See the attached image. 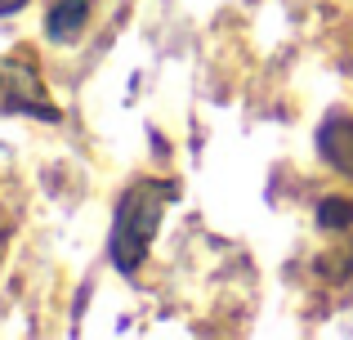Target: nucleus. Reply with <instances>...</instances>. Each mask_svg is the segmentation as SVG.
Here are the masks:
<instances>
[{
  "mask_svg": "<svg viewBox=\"0 0 353 340\" xmlns=\"http://www.w3.org/2000/svg\"><path fill=\"white\" fill-rule=\"evenodd\" d=\"M18 9H27V0H0V18H14Z\"/></svg>",
  "mask_w": 353,
  "mask_h": 340,
  "instance_id": "6",
  "label": "nucleus"
},
{
  "mask_svg": "<svg viewBox=\"0 0 353 340\" xmlns=\"http://www.w3.org/2000/svg\"><path fill=\"white\" fill-rule=\"evenodd\" d=\"M99 0H45V41L72 45L90 27Z\"/></svg>",
  "mask_w": 353,
  "mask_h": 340,
  "instance_id": "3",
  "label": "nucleus"
},
{
  "mask_svg": "<svg viewBox=\"0 0 353 340\" xmlns=\"http://www.w3.org/2000/svg\"><path fill=\"white\" fill-rule=\"evenodd\" d=\"M0 112H23V117H45L59 121V108L50 103L41 77L27 59H0Z\"/></svg>",
  "mask_w": 353,
  "mask_h": 340,
  "instance_id": "2",
  "label": "nucleus"
},
{
  "mask_svg": "<svg viewBox=\"0 0 353 340\" xmlns=\"http://www.w3.org/2000/svg\"><path fill=\"white\" fill-rule=\"evenodd\" d=\"M318 224L322 228H353V201L349 197H322V206H318Z\"/></svg>",
  "mask_w": 353,
  "mask_h": 340,
  "instance_id": "5",
  "label": "nucleus"
},
{
  "mask_svg": "<svg viewBox=\"0 0 353 340\" xmlns=\"http://www.w3.org/2000/svg\"><path fill=\"white\" fill-rule=\"evenodd\" d=\"M179 197L174 179H134L121 192L112 210V233H108V260L117 273H139L148 246H152L157 228L165 219V206Z\"/></svg>",
  "mask_w": 353,
  "mask_h": 340,
  "instance_id": "1",
  "label": "nucleus"
},
{
  "mask_svg": "<svg viewBox=\"0 0 353 340\" xmlns=\"http://www.w3.org/2000/svg\"><path fill=\"white\" fill-rule=\"evenodd\" d=\"M318 152L327 166H336L345 179H353V121L349 117H327L318 130Z\"/></svg>",
  "mask_w": 353,
  "mask_h": 340,
  "instance_id": "4",
  "label": "nucleus"
}]
</instances>
